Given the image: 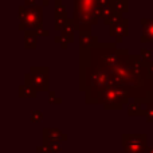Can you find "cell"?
<instances>
[{
    "label": "cell",
    "instance_id": "cell-17",
    "mask_svg": "<svg viewBox=\"0 0 153 153\" xmlns=\"http://www.w3.org/2000/svg\"><path fill=\"white\" fill-rule=\"evenodd\" d=\"M113 153H126V152L124 151V152H113Z\"/></svg>",
    "mask_w": 153,
    "mask_h": 153
},
{
    "label": "cell",
    "instance_id": "cell-14",
    "mask_svg": "<svg viewBox=\"0 0 153 153\" xmlns=\"http://www.w3.org/2000/svg\"><path fill=\"white\" fill-rule=\"evenodd\" d=\"M36 152L38 153H50V151H48V149L46 148L43 144H42V145H39V146H36Z\"/></svg>",
    "mask_w": 153,
    "mask_h": 153
},
{
    "label": "cell",
    "instance_id": "cell-4",
    "mask_svg": "<svg viewBox=\"0 0 153 153\" xmlns=\"http://www.w3.org/2000/svg\"><path fill=\"white\" fill-rule=\"evenodd\" d=\"M67 134H65L59 128H45L42 130V141H67Z\"/></svg>",
    "mask_w": 153,
    "mask_h": 153
},
{
    "label": "cell",
    "instance_id": "cell-1",
    "mask_svg": "<svg viewBox=\"0 0 153 153\" xmlns=\"http://www.w3.org/2000/svg\"><path fill=\"white\" fill-rule=\"evenodd\" d=\"M106 90L143 105L153 103L151 61L117 48L113 43L81 47L79 91L85 93V102L95 105L97 98Z\"/></svg>",
    "mask_w": 153,
    "mask_h": 153
},
{
    "label": "cell",
    "instance_id": "cell-5",
    "mask_svg": "<svg viewBox=\"0 0 153 153\" xmlns=\"http://www.w3.org/2000/svg\"><path fill=\"white\" fill-rule=\"evenodd\" d=\"M38 90L35 86L28 83H24L20 85L18 87V97L19 98H36L38 97Z\"/></svg>",
    "mask_w": 153,
    "mask_h": 153
},
{
    "label": "cell",
    "instance_id": "cell-12",
    "mask_svg": "<svg viewBox=\"0 0 153 153\" xmlns=\"http://www.w3.org/2000/svg\"><path fill=\"white\" fill-rule=\"evenodd\" d=\"M146 106V114H145V118L148 122H153V103H148Z\"/></svg>",
    "mask_w": 153,
    "mask_h": 153
},
{
    "label": "cell",
    "instance_id": "cell-2",
    "mask_svg": "<svg viewBox=\"0 0 153 153\" xmlns=\"http://www.w3.org/2000/svg\"><path fill=\"white\" fill-rule=\"evenodd\" d=\"M121 146L126 153H146L148 149V136L145 133L121 136Z\"/></svg>",
    "mask_w": 153,
    "mask_h": 153
},
{
    "label": "cell",
    "instance_id": "cell-7",
    "mask_svg": "<svg viewBox=\"0 0 153 153\" xmlns=\"http://www.w3.org/2000/svg\"><path fill=\"white\" fill-rule=\"evenodd\" d=\"M141 42H153V22H146L144 19V28H143V36H141Z\"/></svg>",
    "mask_w": 153,
    "mask_h": 153
},
{
    "label": "cell",
    "instance_id": "cell-3",
    "mask_svg": "<svg viewBox=\"0 0 153 153\" xmlns=\"http://www.w3.org/2000/svg\"><path fill=\"white\" fill-rule=\"evenodd\" d=\"M24 83L32 85L38 91H50L48 90V69L47 67H31L30 73L24 74Z\"/></svg>",
    "mask_w": 153,
    "mask_h": 153
},
{
    "label": "cell",
    "instance_id": "cell-6",
    "mask_svg": "<svg viewBox=\"0 0 153 153\" xmlns=\"http://www.w3.org/2000/svg\"><path fill=\"white\" fill-rule=\"evenodd\" d=\"M141 105H143V103L138 102V101H134V100H133V102L128 103V106H126L128 116H130V117L145 116V114H146V109H144Z\"/></svg>",
    "mask_w": 153,
    "mask_h": 153
},
{
    "label": "cell",
    "instance_id": "cell-16",
    "mask_svg": "<svg viewBox=\"0 0 153 153\" xmlns=\"http://www.w3.org/2000/svg\"><path fill=\"white\" fill-rule=\"evenodd\" d=\"M56 40H58V42H62V39H61V38H58V39H56ZM62 47H63V48H66V43H62Z\"/></svg>",
    "mask_w": 153,
    "mask_h": 153
},
{
    "label": "cell",
    "instance_id": "cell-13",
    "mask_svg": "<svg viewBox=\"0 0 153 153\" xmlns=\"http://www.w3.org/2000/svg\"><path fill=\"white\" fill-rule=\"evenodd\" d=\"M140 55H141V58H143L144 61H152V51H148V50H141Z\"/></svg>",
    "mask_w": 153,
    "mask_h": 153
},
{
    "label": "cell",
    "instance_id": "cell-18",
    "mask_svg": "<svg viewBox=\"0 0 153 153\" xmlns=\"http://www.w3.org/2000/svg\"><path fill=\"white\" fill-rule=\"evenodd\" d=\"M69 153H78V152H69Z\"/></svg>",
    "mask_w": 153,
    "mask_h": 153
},
{
    "label": "cell",
    "instance_id": "cell-9",
    "mask_svg": "<svg viewBox=\"0 0 153 153\" xmlns=\"http://www.w3.org/2000/svg\"><path fill=\"white\" fill-rule=\"evenodd\" d=\"M24 42H26V48H35L36 47V34L35 32H27Z\"/></svg>",
    "mask_w": 153,
    "mask_h": 153
},
{
    "label": "cell",
    "instance_id": "cell-19",
    "mask_svg": "<svg viewBox=\"0 0 153 153\" xmlns=\"http://www.w3.org/2000/svg\"><path fill=\"white\" fill-rule=\"evenodd\" d=\"M89 153H95V152H89Z\"/></svg>",
    "mask_w": 153,
    "mask_h": 153
},
{
    "label": "cell",
    "instance_id": "cell-11",
    "mask_svg": "<svg viewBox=\"0 0 153 153\" xmlns=\"http://www.w3.org/2000/svg\"><path fill=\"white\" fill-rule=\"evenodd\" d=\"M30 120H31L32 122H39L43 120V113L40 110H34L31 111V114H30Z\"/></svg>",
    "mask_w": 153,
    "mask_h": 153
},
{
    "label": "cell",
    "instance_id": "cell-10",
    "mask_svg": "<svg viewBox=\"0 0 153 153\" xmlns=\"http://www.w3.org/2000/svg\"><path fill=\"white\" fill-rule=\"evenodd\" d=\"M48 103H55V105H59V103H62V98L58 97V95L55 94V91H48Z\"/></svg>",
    "mask_w": 153,
    "mask_h": 153
},
{
    "label": "cell",
    "instance_id": "cell-8",
    "mask_svg": "<svg viewBox=\"0 0 153 153\" xmlns=\"http://www.w3.org/2000/svg\"><path fill=\"white\" fill-rule=\"evenodd\" d=\"M42 144L50 151V153H59L62 151L61 141H45V143H42Z\"/></svg>",
    "mask_w": 153,
    "mask_h": 153
},
{
    "label": "cell",
    "instance_id": "cell-15",
    "mask_svg": "<svg viewBox=\"0 0 153 153\" xmlns=\"http://www.w3.org/2000/svg\"><path fill=\"white\" fill-rule=\"evenodd\" d=\"M146 153H153V143L151 146H148V149H146Z\"/></svg>",
    "mask_w": 153,
    "mask_h": 153
}]
</instances>
